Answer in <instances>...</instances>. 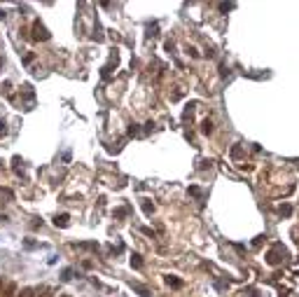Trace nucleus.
Segmentation results:
<instances>
[{
    "label": "nucleus",
    "instance_id": "nucleus-1",
    "mask_svg": "<svg viewBox=\"0 0 299 297\" xmlns=\"http://www.w3.org/2000/svg\"><path fill=\"white\" fill-rule=\"evenodd\" d=\"M56 225H68V215H61V218H56Z\"/></svg>",
    "mask_w": 299,
    "mask_h": 297
},
{
    "label": "nucleus",
    "instance_id": "nucleus-2",
    "mask_svg": "<svg viewBox=\"0 0 299 297\" xmlns=\"http://www.w3.org/2000/svg\"><path fill=\"white\" fill-rule=\"evenodd\" d=\"M281 215H290V206H281Z\"/></svg>",
    "mask_w": 299,
    "mask_h": 297
}]
</instances>
